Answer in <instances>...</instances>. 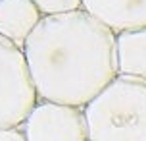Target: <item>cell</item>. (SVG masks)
Masks as SVG:
<instances>
[{
  "label": "cell",
  "instance_id": "cell-1",
  "mask_svg": "<svg viewBox=\"0 0 146 141\" xmlns=\"http://www.w3.org/2000/svg\"><path fill=\"white\" fill-rule=\"evenodd\" d=\"M23 52L38 101L85 108L119 75L115 33L83 8L42 15Z\"/></svg>",
  "mask_w": 146,
  "mask_h": 141
},
{
  "label": "cell",
  "instance_id": "cell-2",
  "mask_svg": "<svg viewBox=\"0 0 146 141\" xmlns=\"http://www.w3.org/2000/svg\"><path fill=\"white\" fill-rule=\"evenodd\" d=\"M90 141H146V79L117 75L85 106Z\"/></svg>",
  "mask_w": 146,
  "mask_h": 141
},
{
  "label": "cell",
  "instance_id": "cell-3",
  "mask_svg": "<svg viewBox=\"0 0 146 141\" xmlns=\"http://www.w3.org/2000/svg\"><path fill=\"white\" fill-rule=\"evenodd\" d=\"M36 103L23 46L0 35V128H21Z\"/></svg>",
  "mask_w": 146,
  "mask_h": 141
},
{
  "label": "cell",
  "instance_id": "cell-4",
  "mask_svg": "<svg viewBox=\"0 0 146 141\" xmlns=\"http://www.w3.org/2000/svg\"><path fill=\"white\" fill-rule=\"evenodd\" d=\"M27 141H90L85 108L38 101L21 124Z\"/></svg>",
  "mask_w": 146,
  "mask_h": 141
},
{
  "label": "cell",
  "instance_id": "cell-5",
  "mask_svg": "<svg viewBox=\"0 0 146 141\" xmlns=\"http://www.w3.org/2000/svg\"><path fill=\"white\" fill-rule=\"evenodd\" d=\"M83 10L113 33L146 27V0H83Z\"/></svg>",
  "mask_w": 146,
  "mask_h": 141
},
{
  "label": "cell",
  "instance_id": "cell-6",
  "mask_svg": "<svg viewBox=\"0 0 146 141\" xmlns=\"http://www.w3.org/2000/svg\"><path fill=\"white\" fill-rule=\"evenodd\" d=\"M42 19L33 0H0V35L23 46Z\"/></svg>",
  "mask_w": 146,
  "mask_h": 141
},
{
  "label": "cell",
  "instance_id": "cell-7",
  "mask_svg": "<svg viewBox=\"0 0 146 141\" xmlns=\"http://www.w3.org/2000/svg\"><path fill=\"white\" fill-rule=\"evenodd\" d=\"M115 52L119 74L146 79V27L115 33Z\"/></svg>",
  "mask_w": 146,
  "mask_h": 141
},
{
  "label": "cell",
  "instance_id": "cell-8",
  "mask_svg": "<svg viewBox=\"0 0 146 141\" xmlns=\"http://www.w3.org/2000/svg\"><path fill=\"white\" fill-rule=\"evenodd\" d=\"M42 15L67 14L83 8V0H33Z\"/></svg>",
  "mask_w": 146,
  "mask_h": 141
},
{
  "label": "cell",
  "instance_id": "cell-9",
  "mask_svg": "<svg viewBox=\"0 0 146 141\" xmlns=\"http://www.w3.org/2000/svg\"><path fill=\"white\" fill-rule=\"evenodd\" d=\"M0 141H27L21 128H0Z\"/></svg>",
  "mask_w": 146,
  "mask_h": 141
}]
</instances>
